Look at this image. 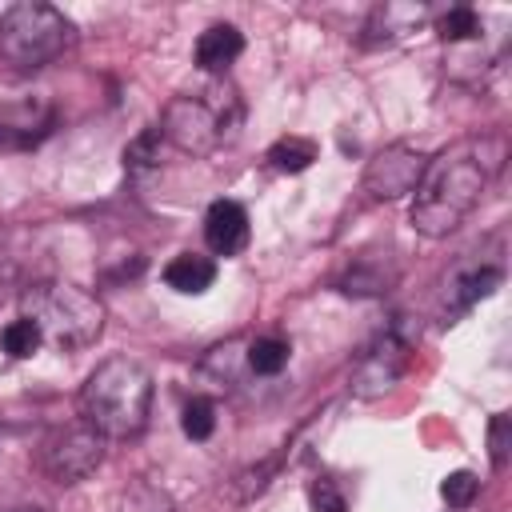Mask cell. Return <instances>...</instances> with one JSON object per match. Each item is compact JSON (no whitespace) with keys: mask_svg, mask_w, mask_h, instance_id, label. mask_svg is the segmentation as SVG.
I'll use <instances>...</instances> for the list:
<instances>
[{"mask_svg":"<svg viewBox=\"0 0 512 512\" xmlns=\"http://www.w3.org/2000/svg\"><path fill=\"white\" fill-rule=\"evenodd\" d=\"M428 156L412 144H388L384 152H376L364 168V192L372 200H400L408 192H416L420 176H424Z\"/></svg>","mask_w":512,"mask_h":512,"instance_id":"8","label":"cell"},{"mask_svg":"<svg viewBox=\"0 0 512 512\" xmlns=\"http://www.w3.org/2000/svg\"><path fill=\"white\" fill-rule=\"evenodd\" d=\"M104 460V436L96 428H88L84 420L72 428H60L44 440L40 452V468L48 472V480L56 484H80L88 480Z\"/></svg>","mask_w":512,"mask_h":512,"instance_id":"7","label":"cell"},{"mask_svg":"<svg viewBox=\"0 0 512 512\" xmlns=\"http://www.w3.org/2000/svg\"><path fill=\"white\" fill-rule=\"evenodd\" d=\"M72 44V20L40 0H20L0 12V56L12 68H44Z\"/></svg>","mask_w":512,"mask_h":512,"instance_id":"5","label":"cell"},{"mask_svg":"<svg viewBox=\"0 0 512 512\" xmlns=\"http://www.w3.org/2000/svg\"><path fill=\"white\" fill-rule=\"evenodd\" d=\"M204 240L216 256H236L248 248V212L236 200H212L204 212Z\"/></svg>","mask_w":512,"mask_h":512,"instance_id":"10","label":"cell"},{"mask_svg":"<svg viewBox=\"0 0 512 512\" xmlns=\"http://www.w3.org/2000/svg\"><path fill=\"white\" fill-rule=\"evenodd\" d=\"M312 160H316V144L308 136H280L268 148V164L276 172H304V168H312Z\"/></svg>","mask_w":512,"mask_h":512,"instance_id":"17","label":"cell"},{"mask_svg":"<svg viewBox=\"0 0 512 512\" xmlns=\"http://www.w3.org/2000/svg\"><path fill=\"white\" fill-rule=\"evenodd\" d=\"M160 136L188 152V156H212L216 148L236 140L240 128V96L232 84L212 80L200 92H180L160 112Z\"/></svg>","mask_w":512,"mask_h":512,"instance_id":"3","label":"cell"},{"mask_svg":"<svg viewBox=\"0 0 512 512\" xmlns=\"http://www.w3.org/2000/svg\"><path fill=\"white\" fill-rule=\"evenodd\" d=\"M500 164H504L500 136H472L432 156L412 192V228L428 240L456 232L476 212Z\"/></svg>","mask_w":512,"mask_h":512,"instance_id":"1","label":"cell"},{"mask_svg":"<svg viewBox=\"0 0 512 512\" xmlns=\"http://www.w3.org/2000/svg\"><path fill=\"white\" fill-rule=\"evenodd\" d=\"M308 504H312V512H348L344 492L328 476H320V480L308 484Z\"/></svg>","mask_w":512,"mask_h":512,"instance_id":"24","label":"cell"},{"mask_svg":"<svg viewBox=\"0 0 512 512\" xmlns=\"http://www.w3.org/2000/svg\"><path fill=\"white\" fill-rule=\"evenodd\" d=\"M0 348H4L12 360H28V356H36V352L44 348V336H40V328H36L28 316H20V320L4 324V332H0Z\"/></svg>","mask_w":512,"mask_h":512,"instance_id":"19","label":"cell"},{"mask_svg":"<svg viewBox=\"0 0 512 512\" xmlns=\"http://www.w3.org/2000/svg\"><path fill=\"white\" fill-rule=\"evenodd\" d=\"M244 52V36H240V28L236 24H212V28H204L200 32V40H196V68L200 72H228V64L236 60Z\"/></svg>","mask_w":512,"mask_h":512,"instance_id":"13","label":"cell"},{"mask_svg":"<svg viewBox=\"0 0 512 512\" xmlns=\"http://www.w3.org/2000/svg\"><path fill=\"white\" fill-rule=\"evenodd\" d=\"M52 108L44 104H20V108H8L0 116V144L8 148H32L40 144L48 132H52Z\"/></svg>","mask_w":512,"mask_h":512,"instance_id":"12","label":"cell"},{"mask_svg":"<svg viewBox=\"0 0 512 512\" xmlns=\"http://www.w3.org/2000/svg\"><path fill=\"white\" fill-rule=\"evenodd\" d=\"M476 492H480V480L472 472H464V468L452 472V476H444V484H440V496H444L448 508H468L476 500Z\"/></svg>","mask_w":512,"mask_h":512,"instance_id":"23","label":"cell"},{"mask_svg":"<svg viewBox=\"0 0 512 512\" xmlns=\"http://www.w3.org/2000/svg\"><path fill=\"white\" fill-rule=\"evenodd\" d=\"M480 28H484V24H480L476 8H468V4H456V8H448V12L436 20V32H440L444 44H472V40L484 36Z\"/></svg>","mask_w":512,"mask_h":512,"instance_id":"18","label":"cell"},{"mask_svg":"<svg viewBox=\"0 0 512 512\" xmlns=\"http://www.w3.org/2000/svg\"><path fill=\"white\" fill-rule=\"evenodd\" d=\"M288 356H292V348L280 336H256L248 344V352H244V360H248V368L256 376H280L288 368Z\"/></svg>","mask_w":512,"mask_h":512,"instance_id":"16","label":"cell"},{"mask_svg":"<svg viewBox=\"0 0 512 512\" xmlns=\"http://www.w3.org/2000/svg\"><path fill=\"white\" fill-rule=\"evenodd\" d=\"M20 316H28L40 328L44 344H56L64 352L88 348L104 332V304L92 292H84L76 284H60V280L24 288Z\"/></svg>","mask_w":512,"mask_h":512,"instance_id":"4","label":"cell"},{"mask_svg":"<svg viewBox=\"0 0 512 512\" xmlns=\"http://www.w3.org/2000/svg\"><path fill=\"white\" fill-rule=\"evenodd\" d=\"M152 412V376L132 356H108L80 388V416L104 440H132Z\"/></svg>","mask_w":512,"mask_h":512,"instance_id":"2","label":"cell"},{"mask_svg":"<svg viewBox=\"0 0 512 512\" xmlns=\"http://www.w3.org/2000/svg\"><path fill=\"white\" fill-rule=\"evenodd\" d=\"M500 284H504V264H460L444 280L440 324H456L464 312H472L480 300H488Z\"/></svg>","mask_w":512,"mask_h":512,"instance_id":"9","label":"cell"},{"mask_svg":"<svg viewBox=\"0 0 512 512\" xmlns=\"http://www.w3.org/2000/svg\"><path fill=\"white\" fill-rule=\"evenodd\" d=\"M508 440H512V424H508V416H492V424H488L492 468H504V464H508Z\"/></svg>","mask_w":512,"mask_h":512,"instance_id":"25","label":"cell"},{"mask_svg":"<svg viewBox=\"0 0 512 512\" xmlns=\"http://www.w3.org/2000/svg\"><path fill=\"white\" fill-rule=\"evenodd\" d=\"M276 472H280V456H268V460H260V464L244 468V472L232 480V500H236V504L256 500V496L272 484V476H276Z\"/></svg>","mask_w":512,"mask_h":512,"instance_id":"20","label":"cell"},{"mask_svg":"<svg viewBox=\"0 0 512 512\" xmlns=\"http://www.w3.org/2000/svg\"><path fill=\"white\" fill-rule=\"evenodd\" d=\"M212 280H216V264H212L208 256H196V252H180V256L168 260V268H164V284L176 288V292H184V296L208 292Z\"/></svg>","mask_w":512,"mask_h":512,"instance_id":"14","label":"cell"},{"mask_svg":"<svg viewBox=\"0 0 512 512\" xmlns=\"http://www.w3.org/2000/svg\"><path fill=\"white\" fill-rule=\"evenodd\" d=\"M396 284V268H384L380 260H356L352 268H348V276L340 280V292H348V296H380V292H388Z\"/></svg>","mask_w":512,"mask_h":512,"instance_id":"15","label":"cell"},{"mask_svg":"<svg viewBox=\"0 0 512 512\" xmlns=\"http://www.w3.org/2000/svg\"><path fill=\"white\" fill-rule=\"evenodd\" d=\"M428 20V8L424 4H376L364 20V32H360V44L376 48V44H396L404 40L408 32H416L420 24Z\"/></svg>","mask_w":512,"mask_h":512,"instance_id":"11","label":"cell"},{"mask_svg":"<svg viewBox=\"0 0 512 512\" xmlns=\"http://www.w3.org/2000/svg\"><path fill=\"white\" fill-rule=\"evenodd\" d=\"M160 128H144L128 148H124V168L132 172V176H144V172H152L156 168V160H160Z\"/></svg>","mask_w":512,"mask_h":512,"instance_id":"21","label":"cell"},{"mask_svg":"<svg viewBox=\"0 0 512 512\" xmlns=\"http://www.w3.org/2000/svg\"><path fill=\"white\" fill-rule=\"evenodd\" d=\"M412 348H416V332L408 324V316H392L376 336L372 344L360 352L356 368H352V396L360 400H376L384 396L412 364Z\"/></svg>","mask_w":512,"mask_h":512,"instance_id":"6","label":"cell"},{"mask_svg":"<svg viewBox=\"0 0 512 512\" xmlns=\"http://www.w3.org/2000/svg\"><path fill=\"white\" fill-rule=\"evenodd\" d=\"M180 428L188 440H208L216 432V404L208 396H192L180 412Z\"/></svg>","mask_w":512,"mask_h":512,"instance_id":"22","label":"cell"},{"mask_svg":"<svg viewBox=\"0 0 512 512\" xmlns=\"http://www.w3.org/2000/svg\"><path fill=\"white\" fill-rule=\"evenodd\" d=\"M12 512H48V508H36V504H20V508H12Z\"/></svg>","mask_w":512,"mask_h":512,"instance_id":"26","label":"cell"}]
</instances>
